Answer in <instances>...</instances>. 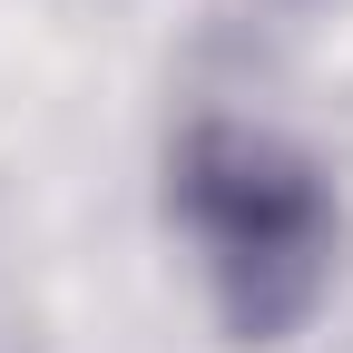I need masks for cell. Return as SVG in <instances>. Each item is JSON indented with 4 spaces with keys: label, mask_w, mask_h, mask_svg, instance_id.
<instances>
[{
    "label": "cell",
    "mask_w": 353,
    "mask_h": 353,
    "mask_svg": "<svg viewBox=\"0 0 353 353\" xmlns=\"http://www.w3.org/2000/svg\"><path fill=\"white\" fill-rule=\"evenodd\" d=\"M187 216L216 255V285H226V314L245 334H285L324 285L334 255V216L314 167H294L275 138H245V128H206L187 148Z\"/></svg>",
    "instance_id": "obj_1"
}]
</instances>
